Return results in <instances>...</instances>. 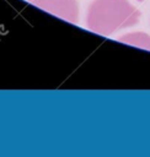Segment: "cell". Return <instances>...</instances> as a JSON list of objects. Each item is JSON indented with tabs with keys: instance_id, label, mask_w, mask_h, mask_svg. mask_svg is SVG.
I'll list each match as a JSON object with an SVG mask.
<instances>
[{
	"instance_id": "3957f363",
	"label": "cell",
	"mask_w": 150,
	"mask_h": 157,
	"mask_svg": "<svg viewBox=\"0 0 150 157\" xmlns=\"http://www.w3.org/2000/svg\"><path fill=\"white\" fill-rule=\"evenodd\" d=\"M118 40L138 48H144L146 50H150V36L143 32H133V33L123 34L118 37Z\"/></svg>"
},
{
	"instance_id": "7a4b0ae2",
	"label": "cell",
	"mask_w": 150,
	"mask_h": 157,
	"mask_svg": "<svg viewBox=\"0 0 150 157\" xmlns=\"http://www.w3.org/2000/svg\"><path fill=\"white\" fill-rule=\"evenodd\" d=\"M30 2L71 23H76L79 20V6L76 0H30Z\"/></svg>"
},
{
	"instance_id": "6da1fadb",
	"label": "cell",
	"mask_w": 150,
	"mask_h": 157,
	"mask_svg": "<svg viewBox=\"0 0 150 157\" xmlns=\"http://www.w3.org/2000/svg\"><path fill=\"white\" fill-rule=\"evenodd\" d=\"M140 11L128 0H93L87 10V28L93 33L109 36L139 22Z\"/></svg>"
}]
</instances>
